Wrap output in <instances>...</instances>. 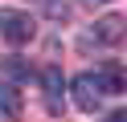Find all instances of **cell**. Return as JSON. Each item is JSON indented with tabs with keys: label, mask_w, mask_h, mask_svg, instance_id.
<instances>
[{
	"label": "cell",
	"mask_w": 127,
	"mask_h": 122,
	"mask_svg": "<svg viewBox=\"0 0 127 122\" xmlns=\"http://www.w3.org/2000/svg\"><path fill=\"white\" fill-rule=\"evenodd\" d=\"M94 77H98L102 94H119V89H123V69H119L115 61H107V65H102L98 73H94Z\"/></svg>",
	"instance_id": "8992f818"
},
{
	"label": "cell",
	"mask_w": 127,
	"mask_h": 122,
	"mask_svg": "<svg viewBox=\"0 0 127 122\" xmlns=\"http://www.w3.org/2000/svg\"><path fill=\"white\" fill-rule=\"evenodd\" d=\"M70 94H74V106H78V110H86V114H90V110H98V106H102V98H107L94 73H78V77L70 81Z\"/></svg>",
	"instance_id": "6da1fadb"
},
{
	"label": "cell",
	"mask_w": 127,
	"mask_h": 122,
	"mask_svg": "<svg viewBox=\"0 0 127 122\" xmlns=\"http://www.w3.org/2000/svg\"><path fill=\"white\" fill-rule=\"evenodd\" d=\"M0 33H4L8 45H25V41L33 37V20H29V12H4V16H0Z\"/></svg>",
	"instance_id": "7a4b0ae2"
},
{
	"label": "cell",
	"mask_w": 127,
	"mask_h": 122,
	"mask_svg": "<svg viewBox=\"0 0 127 122\" xmlns=\"http://www.w3.org/2000/svg\"><path fill=\"white\" fill-rule=\"evenodd\" d=\"M94 37H98L102 45H115V41L123 37V16H102V20L94 24Z\"/></svg>",
	"instance_id": "5b68a950"
},
{
	"label": "cell",
	"mask_w": 127,
	"mask_h": 122,
	"mask_svg": "<svg viewBox=\"0 0 127 122\" xmlns=\"http://www.w3.org/2000/svg\"><path fill=\"white\" fill-rule=\"evenodd\" d=\"M41 89H45V106H49V110H62V89H66V81H62L58 65H45L41 69Z\"/></svg>",
	"instance_id": "3957f363"
},
{
	"label": "cell",
	"mask_w": 127,
	"mask_h": 122,
	"mask_svg": "<svg viewBox=\"0 0 127 122\" xmlns=\"http://www.w3.org/2000/svg\"><path fill=\"white\" fill-rule=\"evenodd\" d=\"M107 122H127V114H123V110H115V114H111Z\"/></svg>",
	"instance_id": "52a82bcc"
},
{
	"label": "cell",
	"mask_w": 127,
	"mask_h": 122,
	"mask_svg": "<svg viewBox=\"0 0 127 122\" xmlns=\"http://www.w3.org/2000/svg\"><path fill=\"white\" fill-rule=\"evenodd\" d=\"M0 118H8V122L21 118V94H17V86H8V81H0Z\"/></svg>",
	"instance_id": "277c9868"
}]
</instances>
